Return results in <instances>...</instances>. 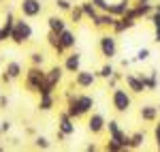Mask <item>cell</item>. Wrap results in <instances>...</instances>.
I'll return each instance as SVG.
<instances>
[{
	"mask_svg": "<svg viewBox=\"0 0 160 152\" xmlns=\"http://www.w3.org/2000/svg\"><path fill=\"white\" fill-rule=\"evenodd\" d=\"M62 66H64V73H71V75H75L79 69H81V54L77 50H71L66 51V56H64V62H62Z\"/></svg>",
	"mask_w": 160,
	"mask_h": 152,
	"instance_id": "9c48e42d",
	"label": "cell"
},
{
	"mask_svg": "<svg viewBox=\"0 0 160 152\" xmlns=\"http://www.w3.org/2000/svg\"><path fill=\"white\" fill-rule=\"evenodd\" d=\"M79 7H81V11H83V15H86L88 19H94L96 15H98V9L94 7V2L92 0H83V2H79Z\"/></svg>",
	"mask_w": 160,
	"mask_h": 152,
	"instance_id": "7402d4cb",
	"label": "cell"
},
{
	"mask_svg": "<svg viewBox=\"0 0 160 152\" xmlns=\"http://www.w3.org/2000/svg\"><path fill=\"white\" fill-rule=\"evenodd\" d=\"M32 37H34V28L28 22V17H24V15L17 17V19H15V26H13V30H11V39H9V41H11L13 45L22 47L26 43H30Z\"/></svg>",
	"mask_w": 160,
	"mask_h": 152,
	"instance_id": "6da1fadb",
	"label": "cell"
},
{
	"mask_svg": "<svg viewBox=\"0 0 160 152\" xmlns=\"http://www.w3.org/2000/svg\"><path fill=\"white\" fill-rule=\"evenodd\" d=\"M34 148H38V150H51V141L45 135H34Z\"/></svg>",
	"mask_w": 160,
	"mask_h": 152,
	"instance_id": "4316f807",
	"label": "cell"
},
{
	"mask_svg": "<svg viewBox=\"0 0 160 152\" xmlns=\"http://www.w3.org/2000/svg\"><path fill=\"white\" fill-rule=\"evenodd\" d=\"M154 43H158V45H160V26L154 28Z\"/></svg>",
	"mask_w": 160,
	"mask_h": 152,
	"instance_id": "60d3db41",
	"label": "cell"
},
{
	"mask_svg": "<svg viewBox=\"0 0 160 152\" xmlns=\"http://www.w3.org/2000/svg\"><path fill=\"white\" fill-rule=\"evenodd\" d=\"M156 107H158V114H160V105H156Z\"/></svg>",
	"mask_w": 160,
	"mask_h": 152,
	"instance_id": "7dc6e473",
	"label": "cell"
},
{
	"mask_svg": "<svg viewBox=\"0 0 160 152\" xmlns=\"http://www.w3.org/2000/svg\"><path fill=\"white\" fill-rule=\"evenodd\" d=\"M139 116H141V120L143 122H156L160 118V114H158V107L156 105H141V109H139Z\"/></svg>",
	"mask_w": 160,
	"mask_h": 152,
	"instance_id": "9a60e30c",
	"label": "cell"
},
{
	"mask_svg": "<svg viewBox=\"0 0 160 152\" xmlns=\"http://www.w3.org/2000/svg\"><path fill=\"white\" fill-rule=\"evenodd\" d=\"M28 60H30V64H34V66H43V64H45V54L34 50V51H30Z\"/></svg>",
	"mask_w": 160,
	"mask_h": 152,
	"instance_id": "484cf974",
	"label": "cell"
},
{
	"mask_svg": "<svg viewBox=\"0 0 160 152\" xmlns=\"http://www.w3.org/2000/svg\"><path fill=\"white\" fill-rule=\"evenodd\" d=\"M92 2H94V7H96V9H98V11H109V0H92Z\"/></svg>",
	"mask_w": 160,
	"mask_h": 152,
	"instance_id": "e575fe53",
	"label": "cell"
},
{
	"mask_svg": "<svg viewBox=\"0 0 160 152\" xmlns=\"http://www.w3.org/2000/svg\"><path fill=\"white\" fill-rule=\"evenodd\" d=\"M2 135H4V133H2V128H0V137H2Z\"/></svg>",
	"mask_w": 160,
	"mask_h": 152,
	"instance_id": "bcb514c9",
	"label": "cell"
},
{
	"mask_svg": "<svg viewBox=\"0 0 160 152\" xmlns=\"http://www.w3.org/2000/svg\"><path fill=\"white\" fill-rule=\"evenodd\" d=\"M9 39H11V32H7V30L0 26V43H7Z\"/></svg>",
	"mask_w": 160,
	"mask_h": 152,
	"instance_id": "8d00e7d4",
	"label": "cell"
},
{
	"mask_svg": "<svg viewBox=\"0 0 160 152\" xmlns=\"http://www.w3.org/2000/svg\"><path fill=\"white\" fill-rule=\"evenodd\" d=\"M0 81H2L4 86H9V84H13V79L9 77V73H7V71H2V75H0Z\"/></svg>",
	"mask_w": 160,
	"mask_h": 152,
	"instance_id": "74e56055",
	"label": "cell"
},
{
	"mask_svg": "<svg viewBox=\"0 0 160 152\" xmlns=\"http://www.w3.org/2000/svg\"><path fill=\"white\" fill-rule=\"evenodd\" d=\"M115 19H118V17H115V15H111L109 11H100L98 15L92 19V26H94V28H98V30H107V28L111 30V26H113Z\"/></svg>",
	"mask_w": 160,
	"mask_h": 152,
	"instance_id": "7c38bea8",
	"label": "cell"
},
{
	"mask_svg": "<svg viewBox=\"0 0 160 152\" xmlns=\"http://www.w3.org/2000/svg\"><path fill=\"white\" fill-rule=\"evenodd\" d=\"M60 43L64 45V50L71 51L77 47V34H75V30H71V28H66V30H62L60 32Z\"/></svg>",
	"mask_w": 160,
	"mask_h": 152,
	"instance_id": "2e32d148",
	"label": "cell"
},
{
	"mask_svg": "<svg viewBox=\"0 0 160 152\" xmlns=\"http://www.w3.org/2000/svg\"><path fill=\"white\" fill-rule=\"evenodd\" d=\"M66 24H68V22H66L62 15H49V17H47V30H53V32H58V34H60L62 30L68 28Z\"/></svg>",
	"mask_w": 160,
	"mask_h": 152,
	"instance_id": "ac0fdd59",
	"label": "cell"
},
{
	"mask_svg": "<svg viewBox=\"0 0 160 152\" xmlns=\"http://www.w3.org/2000/svg\"><path fill=\"white\" fill-rule=\"evenodd\" d=\"M86 150H88V152H96V150H98V146H96V144H88Z\"/></svg>",
	"mask_w": 160,
	"mask_h": 152,
	"instance_id": "7bdbcfd3",
	"label": "cell"
},
{
	"mask_svg": "<svg viewBox=\"0 0 160 152\" xmlns=\"http://www.w3.org/2000/svg\"><path fill=\"white\" fill-rule=\"evenodd\" d=\"M130 7H132L130 0H118V2H111V4H109V13H111V15H115V17H122Z\"/></svg>",
	"mask_w": 160,
	"mask_h": 152,
	"instance_id": "ffe728a7",
	"label": "cell"
},
{
	"mask_svg": "<svg viewBox=\"0 0 160 152\" xmlns=\"http://www.w3.org/2000/svg\"><path fill=\"white\" fill-rule=\"evenodd\" d=\"M124 84H126V88L130 90V94H143V92H148L137 73H124Z\"/></svg>",
	"mask_w": 160,
	"mask_h": 152,
	"instance_id": "8fae6325",
	"label": "cell"
},
{
	"mask_svg": "<svg viewBox=\"0 0 160 152\" xmlns=\"http://www.w3.org/2000/svg\"><path fill=\"white\" fill-rule=\"evenodd\" d=\"M148 19H149V24L154 26V28L160 26V2H158V4H154V11H152V15H149Z\"/></svg>",
	"mask_w": 160,
	"mask_h": 152,
	"instance_id": "f546056e",
	"label": "cell"
},
{
	"mask_svg": "<svg viewBox=\"0 0 160 152\" xmlns=\"http://www.w3.org/2000/svg\"><path fill=\"white\" fill-rule=\"evenodd\" d=\"M4 71L9 73V77H11L13 81H17V79H19V77H24V73H26L19 60H9V62L4 64Z\"/></svg>",
	"mask_w": 160,
	"mask_h": 152,
	"instance_id": "e0dca14e",
	"label": "cell"
},
{
	"mask_svg": "<svg viewBox=\"0 0 160 152\" xmlns=\"http://www.w3.org/2000/svg\"><path fill=\"white\" fill-rule=\"evenodd\" d=\"M137 2H152V0H137Z\"/></svg>",
	"mask_w": 160,
	"mask_h": 152,
	"instance_id": "f6af8a7d",
	"label": "cell"
},
{
	"mask_svg": "<svg viewBox=\"0 0 160 152\" xmlns=\"http://www.w3.org/2000/svg\"><path fill=\"white\" fill-rule=\"evenodd\" d=\"M64 101H66L64 109H66V114L71 116L73 120H79V118H83V112H81V107H79V101H77V92H73V90L68 88L66 92H64Z\"/></svg>",
	"mask_w": 160,
	"mask_h": 152,
	"instance_id": "8992f818",
	"label": "cell"
},
{
	"mask_svg": "<svg viewBox=\"0 0 160 152\" xmlns=\"http://www.w3.org/2000/svg\"><path fill=\"white\" fill-rule=\"evenodd\" d=\"M77 120H73L71 116L66 114V109H62L60 114H58V128H60L64 135H68V137H73L75 131H77V124H75Z\"/></svg>",
	"mask_w": 160,
	"mask_h": 152,
	"instance_id": "30bf717a",
	"label": "cell"
},
{
	"mask_svg": "<svg viewBox=\"0 0 160 152\" xmlns=\"http://www.w3.org/2000/svg\"><path fill=\"white\" fill-rule=\"evenodd\" d=\"M111 32H113L115 37H118V34H122V32H126V30H124V26H122V22H120V17L113 22V26H111Z\"/></svg>",
	"mask_w": 160,
	"mask_h": 152,
	"instance_id": "d6a6232c",
	"label": "cell"
},
{
	"mask_svg": "<svg viewBox=\"0 0 160 152\" xmlns=\"http://www.w3.org/2000/svg\"><path fill=\"white\" fill-rule=\"evenodd\" d=\"M143 141H145V131H135V133L130 135V150L143 148Z\"/></svg>",
	"mask_w": 160,
	"mask_h": 152,
	"instance_id": "603a6c76",
	"label": "cell"
},
{
	"mask_svg": "<svg viewBox=\"0 0 160 152\" xmlns=\"http://www.w3.org/2000/svg\"><path fill=\"white\" fill-rule=\"evenodd\" d=\"M9 97H7V94H0V109H2V112H4V109H7V107H9Z\"/></svg>",
	"mask_w": 160,
	"mask_h": 152,
	"instance_id": "d590c367",
	"label": "cell"
},
{
	"mask_svg": "<svg viewBox=\"0 0 160 152\" xmlns=\"http://www.w3.org/2000/svg\"><path fill=\"white\" fill-rule=\"evenodd\" d=\"M96 79H98L96 71L79 69V71L75 73V86H77V88H81V90H88V88H92V86L96 84Z\"/></svg>",
	"mask_w": 160,
	"mask_h": 152,
	"instance_id": "52a82bcc",
	"label": "cell"
},
{
	"mask_svg": "<svg viewBox=\"0 0 160 152\" xmlns=\"http://www.w3.org/2000/svg\"><path fill=\"white\" fill-rule=\"evenodd\" d=\"M26 135H32V137H34V135H37V131H34L32 127H28V128H26Z\"/></svg>",
	"mask_w": 160,
	"mask_h": 152,
	"instance_id": "ee69618b",
	"label": "cell"
},
{
	"mask_svg": "<svg viewBox=\"0 0 160 152\" xmlns=\"http://www.w3.org/2000/svg\"><path fill=\"white\" fill-rule=\"evenodd\" d=\"M113 73H115V66L111 64V60H107V62H105V64H102V66L98 69V71H96L98 79H105V81H107V79H109Z\"/></svg>",
	"mask_w": 160,
	"mask_h": 152,
	"instance_id": "cb8c5ba5",
	"label": "cell"
},
{
	"mask_svg": "<svg viewBox=\"0 0 160 152\" xmlns=\"http://www.w3.org/2000/svg\"><path fill=\"white\" fill-rule=\"evenodd\" d=\"M53 107H56V94H43V97H38V105H37L38 112H51Z\"/></svg>",
	"mask_w": 160,
	"mask_h": 152,
	"instance_id": "44dd1931",
	"label": "cell"
},
{
	"mask_svg": "<svg viewBox=\"0 0 160 152\" xmlns=\"http://www.w3.org/2000/svg\"><path fill=\"white\" fill-rule=\"evenodd\" d=\"M45 79H47V71L43 66L30 64V69L26 71V77H24V88L28 92H32V94H38V90L45 84Z\"/></svg>",
	"mask_w": 160,
	"mask_h": 152,
	"instance_id": "7a4b0ae2",
	"label": "cell"
},
{
	"mask_svg": "<svg viewBox=\"0 0 160 152\" xmlns=\"http://www.w3.org/2000/svg\"><path fill=\"white\" fill-rule=\"evenodd\" d=\"M88 131H90L92 135L105 133V131H107V118H105V114L92 109V112L88 114Z\"/></svg>",
	"mask_w": 160,
	"mask_h": 152,
	"instance_id": "5b68a950",
	"label": "cell"
},
{
	"mask_svg": "<svg viewBox=\"0 0 160 152\" xmlns=\"http://www.w3.org/2000/svg\"><path fill=\"white\" fill-rule=\"evenodd\" d=\"M154 141H156V148L160 152V118L156 120V124H154Z\"/></svg>",
	"mask_w": 160,
	"mask_h": 152,
	"instance_id": "836d02e7",
	"label": "cell"
},
{
	"mask_svg": "<svg viewBox=\"0 0 160 152\" xmlns=\"http://www.w3.org/2000/svg\"><path fill=\"white\" fill-rule=\"evenodd\" d=\"M120 81H124V75L120 73V71H115V73H113V75L107 79V84H109V88H111V90L115 88V86H120Z\"/></svg>",
	"mask_w": 160,
	"mask_h": 152,
	"instance_id": "4dcf8cb0",
	"label": "cell"
},
{
	"mask_svg": "<svg viewBox=\"0 0 160 152\" xmlns=\"http://www.w3.org/2000/svg\"><path fill=\"white\" fill-rule=\"evenodd\" d=\"M68 17H71V24H81L83 19H86V15H83V11H81V7L79 4H73V9L68 11Z\"/></svg>",
	"mask_w": 160,
	"mask_h": 152,
	"instance_id": "d4e9b609",
	"label": "cell"
},
{
	"mask_svg": "<svg viewBox=\"0 0 160 152\" xmlns=\"http://www.w3.org/2000/svg\"><path fill=\"white\" fill-rule=\"evenodd\" d=\"M62 79H64V66H62V64H53V66L47 69V81H49V84H53V86L58 88L62 84Z\"/></svg>",
	"mask_w": 160,
	"mask_h": 152,
	"instance_id": "5bb4252c",
	"label": "cell"
},
{
	"mask_svg": "<svg viewBox=\"0 0 160 152\" xmlns=\"http://www.w3.org/2000/svg\"><path fill=\"white\" fill-rule=\"evenodd\" d=\"M77 101H79V107H81L83 116H88L94 109V105H96L94 97H92V94H83V92H77Z\"/></svg>",
	"mask_w": 160,
	"mask_h": 152,
	"instance_id": "d6986e66",
	"label": "cell"
},
{
	"mask_svg": "<svg viewBox=\"0 0 160 152\" xmlns=\"http://www.w3.org/2000/svg\"><path fill=\"white\" fill-rule=\"evenodd\" d=\"M149 56H152V50L141 47V50H137V56L132 58V62H145V60H149Z\"/></svg>",
	"mask_w": 160,
	"mask_h": 152,
	"instance_id": "83f0119b",
	"label": "cell"
},
{
	"mask_svg": "<svg viewBox=\"0 0 160 152\" xmlns=\"http://www.w3.org/2000/svg\"><path fill=\"white\" fill-rule=\"evenodd\" d=\"M11 122H9V120H2V122H0V128H2V133H9V131H11Z\"/></svg>",
	"mask_w": 160,
	"mask_h": 152,
	"instance_id": "ab89813d",
	"label": "cell"
},
{
	"mask_svg": "<svg viewBox=\"0 0 160 152\" xmlns=\"http://www.w3.org/2000/svg\"><path fill=\"white\" fill-rule=\"evenodd\" d=\"M130 64H132V60H128V58H122V60H120V66H122V69H128Z\"/></svg>",
	"mask_w": 160,
	"mask_h": 152,
	"instance_id": "b9f144b4",
	"label": "cell"
},
{
	"mask_svg": "<svg viewBox=\"0 0 160 152\" xmlns=\"http://www.w3.org/2000/svg\"><path fill=\"white\" fill-rule=\"evenodd\" d=\"M158 2H160V0H158Z\"/></svg>",
	"mask_w": 160,
	"mask_h": 152,
	"instance_id": "681fc988",
	"label": "cell"
},
{
	"mask_svg": "<svg viewBox=\"0 0 160 152\" xmlns=\"http://www.w3.org/2000/svg\"><path fill=\"white\" fill-rule=\"evenodd\" d=\"M102 150H105V152H124V148L115 139H111V137H109V139H107V144L102 146Z\"/></svg>",
	"mask_w": 160,
	"mask_h": 152,
	"instance_id": "f1b7e54d",
	"label": "cell"
},
{
	"mask_svg": "<svg viewBox=\"0 0 160 152\" xmlns=\"http://www.w3.org/2000/svg\"><path fill=\"white\" fill-rule=\"evenodd\" d=\"M53 2H56V9L62 11V13H68L73 9V2H71V0H53Z\"/></svg>",
	"mask_w": 160,
	"mask_h": 152,
	"instance_id": "1f68e13d",
	"label": "cell"
},
{
	"mask_svg": "<svg viewBox=\"0 0 160 152\" xmlns=\"http://www.w3.org/2000/svg\"><path fill=\"white\" fill-rule=\"evenodd\" d=\"M137 75H139L141 81H143V86H145L148 92H154V90L158 88L160 81H158V71H156V69H152L149 73H137Z\"/></svg>",
	"mask_w": 160,
	"mask_h": 152,
	"instance_id": "4fadbf2b",
	"label": "cell"
},
{
	"mask_svg": "<svg viewBox=\"0 0 160 152\" xmlns=\"http://www.w3.org/2000/svg\"><path fill=\"white\" fill-rule=\"evenodd\" d=\"M0 2H2V0H0Z\"/></svg>",
	"mask_w": 160,
	"mask_h": 152,
	"instance_id": "c3c4849f",
	"label": "cell"
},
{
	"mask_svg": "<svg viewBox=\"0 0 160 152\" xmlns=\"http://www.w3.org/2000/svg\"><path fill=\"white\" fill-rule=\"evenodd\" d=\"M98 51L100 56L105 58V60H113L115 56H118V39L113 32H105V34H100L98 39Z\"/></svg>",
	"mask_w": 160,
	"mask_h": 152,
	"instance_id": "277c9868",
	"label": "cell"
},
{
	"mask_svg": "<svg viewBox=\"0 0 160 152\" xmlns=\"http://www.w3.org/2000/svg\"><path fill=\"white\" fill-rule=\"evenodd\" d=\"M111 107L118 112V114H128L130 107H132V94L128 88H115L111 90Z\"/></svg>",
	"mask_w": 160,
	"mask_h": 152,
	"instance_id": "3957f363",
	"label": "cell"
},
{
	"mask_svg": "<svg viewBox=\"0 0 160 152\" xmlns=\"http://www.w3.org/2000/svg\"><path fill=\"white\" fill-rule=\"evenodd\" d=\"M19 13L28 19L38 17L43 13V0H19Z\"/></svg>",
	"mask_w": 160,
	"mask_h": 152,
	"instance_id": "ba28073f",
	"label": "cell"
},
{
	"mask_svg": "<svg viewBox=\"0 0 160 152\" xmlns=\"http://www.w3.org/2000/svg\"><path fill=\"white\" fill-rule=\"evenodd\" d=\"M56 139L60 141V144H64V141L68 139V135H64V133H62L60 128H56Z\"/></svg>",
	"mask_w": 160,
	"mask_h": 152,
	"instance_id": "f35d334b",
	"label": "cell"
}]
</instances>
